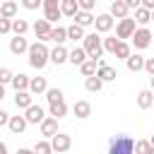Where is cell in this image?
Masks as SVG:
<instances>
[{
    "label": "cell",
    "instance_id": "obj_48",
    "mask_svg": "<svg viewBox=\"0 0 154 154\" xmlns=\"http://www.w3.org/2000/svg\"><path fill=\"white\" fill-rule=\"evenodd\" d=\"M149 87H152V89H154V75H152V77H149Z\"/></svg>",
    "mask_w": 154,
    "mask_h": 154
},
{
    "label": "cell",
    "instance_id": "obj_40",
    "mask_svg": "<svg viewBox=\"0 0 154 154\" xmlns=\"http://www.w3.org/2000/svg\"><path fill=\"white\" fill-rule=\"evenodd\" d=\"M10 31H12V19H10V17H0V34L7 36Z\"/></svg>",
    "mask_w": 154,
    "mask_h": 154
},
{
    "label": "cell",
    "instance_id": "obj_5",
    "mask_svg": "<svg viewBox=\"0 0 154 154\" xmlns=\"http://www.w3.org/2000/svg\"><path fill=\"white\" fill-rule=\"evenodd\" d=\"M132 46H135L137 51L149 48V46H152V31H149L147 26H137L135 34H132Z\"/></svg>",
    "mask_w": 154,
    "mask_h": 154
},
{
    "label": "cell",
    "instance_id": "obj_13",
    "mask_svg": "<svg viewBox=\"0 0 154 154\" xmlns=\"http://www.w3.org/2000/svg\"><path fill=\"white\" fill-rule=\"evenodd\" d=\"M24 116H26V120H29V125H41V120L46 118V111L41 108V106H36V103H31L26 111H24Z\"/></svg>",
    "mask_w": 154,
    "mask_h": 154
},
{
    "label": "cell",
    "instance_id": "obj_25",
    "mask_svg": "<svg viewBox=\"0 0 154 154\" xmlns=\"http://www.w3.org/2000/svg\"><path fill=\"white\" fill-rule=\"evenodd\" d=\"M70 36H67V29L65 26H53V31H51V36H48V41H53V43H65Z\"/></svg>",
    "mask_w": 154,
    "mask_h": 154
},
{
    "label": "cell",
    "instance_id": "obj_18",
    "mask_svg": "<svg viewBox=\"0 0 154 154\" xmlns=\"http://www.w3.org/2000/svg\"><path fill=\"white\" fill-rule=\"evenodd\" d=\"M72 113H75L79 120H87V118L91 116V103H89V101H75Z\"/></svg>",
    "mask_w": 154,
    "mask_h": 154
},
{
    "label": "cell",
    "instance_id": "obj_10",
    "mask_svg": "<svg viewBox=\"0 0 154 154\" xmlns=\"http://www.w3.org/2000/svg\"><path fill=\"white\" fill-rule=\"evenodd\" d=\"M10 53H14V55L29 53V43L24 38V34H14V38H10Z\"/></svg>",
    "mask_w": 154,
    "mask_h": 154
},
{
    "label": "cell",
    "instance_id": "obj_2",
    "mask_svg": "<svg viewBox=\"0 0 154 154\" xmlns=\"http://www.w3.org/2000/svg\"><path fill=\"white\" fill-rule=\"evenodd\" d=\"M82 46L87 48V53H89V58H94V60H99L101 55H103V38L99 36V31H91V34H87L84 38H82Z\"/></svg>",
    "mask_w": 154,
    "mask_h": 154
},
{
    "label": "cell",
    "instance_id": "obj_33",
    "mask_svg": "<svg viewBox=\"0 0 154 154\" xmlns=\"http://www.w3.org/2000/svg\"><path fill=\"white\" fill-rule=\"evenodd\" d=\"M96 70H99V65H96V60H94V58H87V60L79 65V72H82L84 77H89V75H96Z\"/></svg>",
    "mask_w": 154,
    "mask_h": 154
},
{
    "label": "cell",
    "instance_id": "obj_51",
    "mask_svg": "<svg viewBox=\"0 0 154 154\" xmlns=\"http://www.w3.org/2000/svg\"><path fill=\"white\" fill-rule=\"evenodd\" d=\"M152 108H154V106H152Z\"/></svg>",
    "mask_w": 154,
    "mask_h": 154
},
{
    "label": "cell",
    "instance_id": "obj_46",
    "mask_svg": "<svg viewBox=\"0 0 154 154\" xmlns=\"http://www.w3.org/2000/svg\"><path fill=\"white\" fill-rule=\"evenodd\" d=\"M63 0H43V7H51V5H60Z\"/></svg>",
    "mask_w": 154,
    "mask_h": 154
},
{
    "label": "cell",
    "instance_id": "obj_3",
    "mask_svg": "<svg viewBox=\"0 0 154 154\" xmlns=\"http://www.w3.org/2000/svg\"><path fill=\"white\" fill-rule=\"evenodd\" d=\"M108 152L111 154H130V152H135V142L128 135H116L108 142Z\"/></svg>",
    "mask_w": 154,
    "mask_h": 154
},
{
    "label": "cell",
    "instance_id": "obj_49",
    "mask_svg": "<svg viewBox=\"0 0 154 154\" xmlns=\"http://www.w3.org/2000/svg\"><path fill=\"white\" fill-rule=\"evenodd\" d=\"M149 140H152V144H154V135H152V137H149Z\"/></svg>",
    "mask_w": 154,
    "mask_h": 154
},
{
    "label": "cell",
    "instance_id": "obj_7",
    "mask_svg": "<svg viewBox=\"0 0 154 154\" xmlns=\"http://www.w3.org/2000/svg\"><path fill=\"white\" fill-rule=\"evenodd\" d=\"M113 22H116V17H113L111 12H103V14H96L94 26H96V31H99V34H108V31L113 29Z\"/></svg>",
    "mask_w": 154,
    "mask_h": 154
},
{
    "label": "cell",
    "instance_id": "obj_31",
    "mask_svg": "<svg viewBox=\"0 0 154 154\" xmlns=\"http://www.w3.org/2000/svg\"><path fill=\"white\" fill-rule=\"evenodd\" d=\"M17 14V2L14 0H2V7H0V17H14Z\"/></svg>",
    "mask_w": 154,
    "mask_h": 154
},
{
    "label": "cell",
    "instance_id": "obj_22",
    "mask_svg": "<svg viewBox=\"0 0 154 154\" xmlns=\"http://www.w3.org/2000/svg\"><path fill=\"white\" fill-rule=\"evenodd\" d=\"M135 19H137V24H140V26H147V24L152 22V10H149V7H144V5H140V7L135 10Z\"/></svg>",
    "mask_w": 154,
    "mask_h": 154
},
{
    "label": "cell",
    "instance_id": "obj_15",
    "mask_svg": "<svg viewBox=\"0 0 154 154\" xmlns=\"http://www.w3.org/2000/svg\"><path fill=\"white\" fill-rule=\"evenodd\" d=\"M137 106H140L142 111H147V108L154 106V89H152V87H149V89H142V91L137 94Z\"/></svg>",
    "mask_w": 154,
    "mask_h": 154
},
{
    "label": "cell",
    "instance_id": "obj_32",
    "mask_svg": "<svg viewBox=\"0 0 154 154\" xmlns=\"http://www.w3.org/2000/svg\"><path fill=\"white\" fill-rule=\"evenodd\" d=\"M130 53H132V46H130L128 41H123V38H120V43H118V48H116V53H113V55H116V58H120V60H128V58H130Z\"/></svg>",
    "mask_w": 154,
    "mask_h": 154
},
{
    "label": "cell",
    "instance_id": "obj_27",
    "mask_svg": "<svg viewBox=\"0 0 154 154\" xmlns=\"http://www.w3.org/2000/svg\"><path fill=\"white\" fill-rule=\"evenodd\" d=\"M29 89H31V94H46V91H48V82H46V77H31Z\"/></svg>",
    "mask_w": 154,
    "mask_h": 154
},
{
    "label": "cell",
    "instance_id": "obj_36",
    "mask_svg": "<svg viewBox=\"0 0 154 154\" xmlns=\"http://www.w3.org/2000/svg\"><path fill=\"white\" fill-rule=\"evenodd\" d=\"M12 31L14 34H26L29 31V22L26 19H12Z\"/></svg>",
    "mask_w": 154,
    "mask_h": 154
},
{
    "label": "cell",
    "instance_id": "obj_28",
    "mask_svg": "<svg viewBox=\"0 0 154 154\" xmlns=\"http://www.w3.org/2000/svg\"><path fill=\"white\" fill-rule=\"evenodd\" d=\"M84 29L87 26H82V24H77V22H72L70 26H67V36L72 38V41H82L87 34H84Z\"/></svg>",
    "mask_w": 154,
    "mask_h": 154
},
{
    "label": "cell",
    "instance_id": "obj_8",
    "mask_svg": "<svg viewBox=\"0 0 154 154\" xmlns=\"http://www.w3.org/2000/svg\"><path fill=\"white\" fill-rule=\"evenodd\" d=\"M31 29H34L36 38H41V41H48V36H51V31H53V22H48V19L43 17V19H36Z\"/></svg>",
    "mask_w": 154,
    "mask_h": 154
},
{
    "label": "cell",
    "instance_id": "obj_12",
    "mask_svg": "<svg viewBox=\"0 0 154 154\" xmlns=\"http://www.w3.org/2000/svg\"><path fill=\"white\" fill-rule=\"evenodd\" d=\"M31 103H34V94H31V89H22V91H14V106H17V108L26 111Z\"/></svg>",
    "mask_w": 154,
    "mask_h": 154
},
{
    "label": "cell",
    "instance_id": "obj_20",
    "mask_svg": "<svg viewBox=\"0 0 154 154\" xmlns=\"http://www.w3.org/2000/svg\"><path fill=\"white\" fill-rule=\"evenodd\" d=\"M84 89L91 91V94H96V91L103 89V79L99 75H89V77H84Z\"/></svg>",
    "mask_w": 154,
    "mask_h": 154
},
{
    "label": "cell",
    "instance_id": "obj_9",
    "mask_svg": "<svg viewBox=\"0 0 154 154\" xmlns=\"http://www.w3.org/2000/svg\"><path fill=\"white\" fill-rule=\"evenodd\" d=\"M58 120H60V118H55V116H46V118L41 120V125H38V128H41V135L51 140V137L58 132Z\"/></svg>",
    "mask_w": 154,
    "mask_h": 154
},
{
    "label": "cell",
    "instance_id": "obj_29",
    "mask_svg": "<svg viewBox=\"0 0 154 154\" xmlns=\"http://www.w3.org/2000/svg\"><path fill=\"white\" fill-rule=\"evenodd\" d=\"M29 84H31V77H26L24 72H19V75H14V79H12V89H14V91H22V89H29Z\"/></svg>",
    "mask_w": 154,
    "mask_h": 154
},
{
    "label": "cell",
    "instance_id": "obj_4",
    "mask_svg": "<svg viewBox=\"0 0 154 154\" xmlns=\"http://www.w3.org/2000/svg\"><path fill=\"white\" fill-rule=\"evenodd\" d=\"M135 29H137V19L135 17H123V19H118V24H116V36L118 38H132V34H135Z\"/></svg>",
    "mask_w": 154,
    "mask_h": 154
},
{
    "label": "cell",
    "instance_id": "obj_35",
    "mask_svg": "<svg viewBox=\"0 0 154 154\" xmlns=\"http://www.w3.org/2000/svg\"><path fill=\"white\" fill-rule=\"evenodd\" d=\"M34 152H36V154H51V152H53V144H51L48 137H46V140H41V142L34 144Z\"/></svg>",
    "mask_w": 154,
    "mask_h": 154
},
{
    "label": "cell",
    "instance_id": "obj_37",
    "mask_svg": "<svg viewBox=\"0 0 154 154\" xmlns=\"http://www.w3.org/2000/svg\"><path fill=\"white\" fill-rule=\"evenodd\" d=\"M118 43H120L118 36H106V38H103V48H106V53H116Z\"/></svg>",
    "mask_w": 154,
    "mask_h": 154
},
{
    "label": "cell",
    "instance_id": "obj_43",
    "mask_svg": "<svg viewBox=\"0 0 154 154\" xmlns=\"http://www.w3.org/2000/svg\"><path fill=\"white\" fill-rule=\"evenodd\" d=\"M79 2V10H94V5H96V0H77Z\"/></svg>",
    "mask_w": 154,
    "mask_h": 154
},
{
    "label": "cell",
    "instance_id": "obj_11",
    "mask_svg": "<svg viewBox=\"0 0 154 154\" xmlns=\"http://www.w3.org/2000/svg\"><path fill=\"white\" fill-rule=\"evenodd\" d=\"M51 63H53V65H63V63H70V51H67L63 43H55V48L51 51Z\"/></svg>",
    "mask_w": 154,
    "mask_h": 154
},
{
    "label": "cell",
    "instance_id": "obj_19",
    "mask_svg": "<svg viewBox=\"0 0 154 154\" xmlns=\"http://www.w3.org/2000/svg\"><path fill=\"white\" fill-rule=\"evenodd\" d=\"M87 58H89V53H87V48H84V46H75V48L70 51V63H72V65H77V67H79Z\"/></svg>",
    "mask_w": 154,
    "mask_h": 154
},
{
    "label": "cell",
    "instance_id": "obj_45",
    "mask_svg": "<svg viewBox=\"0 0 154 154\" xmlns=\"http://www.w3.org/2000/svg\"><path fill=\"white\" fill-rule=\"evenodd\" d=\"M128 5H130V10H137L140 5H142V0H125Z\"/></svg>",
    "mask_w": 154,
    "mask_h": 154
},
{
    "label": "cell",
    "instance_id": "obj_44",
    "mask_svg": "<svg viewBox=\"0 0 154 154\" xmlns=\"http://www.w3.org/2000/svg\"><path fill=\"white\" fill-rule=\"evenodd\" d=\"M10 118H12V116H10L7 111H0V125H7V123H10Z\"/></svg>",
    "mask_w": 154,
    "mask_h": 154
},
{
    "label": "cell",
    "instance_id": "obj_23",
    "mask_svg": "<svg viewBox=\"0 0 154 154\" xmlns=\"http://www.w3.org/2000/svg\"><path fill=\"white\" fill-rule=\"evenodd\" d=\"M43 17L55 24V22H60V17H65V14H63L60 5H51V7H43Z\"/></svg>",
    "mask_w": 154,
    "mask_h": 154
},
{
    "label": "cell",
    "instance_id": "obj_14",
    "mask_svg": "<svg viewBox=\"0 0 154 154\" xmlns=\"http://www.w3.org/2000/svg\"><path fill=\"white\" fill-rule=\"evenodd\" d=\"M26 125H29L26 116H12L10 123H7V130H10L12 135H22V132L26 130Z\"/></svg>",
    "mask_w": 154,
    "mask_h": 154
},
{
    "label": "cell",
    "instance_id": "obj_41",
    "mask_svg": "<svg viewBox=\"0 0 154 154\" xmlns=\"http://www.w3.org/2000/svg\"><path fill=\"white\" fill-rule=\"evenodd\" d=\"M22 5L26 10H38V7H43V0H22Z\"/></svg>",
    "mask_w": 154,
    "mask_h": 154
},
{
    "label": "cell",
    "instance_id": "obj_39",
    "mask_svg": "<svg viewBox=\"0 0 154 154\" xmlns=\"http://www.w3.org/2000/svg\"><path fill=\"white\" fill-rule=\"evenodd\" d=\"M12 79H14V72H12L10 67H2V70H0V82H2V84H12Z\"/></svg>",
    "mask_w": 154,
    "mask_h": 154
},
{
    "label": "cell",
    "instance_id": "obj_30",
    "mask_svg": "<svg viewBox=\"0 0 154 154\" xmlns=\"http://www.w3.org/2000/svg\"><path fill=\"white\" fill-rule=\"evenodd\" d=\"M60 10H63L65 17H75V14L79 12V2H77V0H63V2H60Z\"/></svg>",
    "mask_w": 154,
    "mask_h": 154
},
{
    "label": "cell",
    "instance_id": "obj_42",
    "mask_svg": "<svg viewBox=\"0 0 154 154\" xmlns=\"http://www.w3.org/2000/svg\"><path fill=\"white\" fill-rule=\"evenodd\" d=\"M144 72H147L149 77L154 75V58H147V60H144Z\"/></svg>",
    "mask_w": 154,
    "mask_h": 154
},
{
    "label": "cell",
    "instance_id": "obj_50",
    "mask_svg": "<svg viewBox=\"0 0 154 154\" xmlns=\"http://www.w3.org/2000/svg\"><path fill=\"white\" fill-rule=\"evenodd\" d=\"M152 22H154V10H152Z\"/></svg>",
    "mask_w": 154,
    "mask_h": 154
},
{
    "label": "cell",
    "instance_id": "obj_17",
    "mask_svg": "<svg viewBox=\"0 0 154 154\" xmlns=\"http://www.w3.org/2000/svg\"><path fill=\"white\" fill-rule=\"evenodd\" d=\"M144 60H147V58H142L140 53H130V58L125 60V65H128L130 72H142V70H144Z\"/></svg>",
    "mask_w": 154,
    "mask_h": 154
},
{
    "label": "cell",
    "instance_id": "obj_47",
    "mask_svg": "<svg viewBox=\"0 0 154 154\" xmlns=\"http://www.w3.org/2000/svg\"><path fill=\"white\" fill-rule=\"evenodd\" d=\"M142 5H144V7H149V10H154V0H142Z\"/></svg>",
    "mask_w": 154,
    "mask_h": 154
},
{
    "label": "cell",
    "instance_id": "obj_1",
    "mask_svg": "<svg viewBox=\"0 0 154 154\" xmlns=\"http://www.w3.org/2000/svg\"><path fill=\"white\" fill-rule=\"evenodd\" d=\"M48 63H51V51H48L46 43L38 38L36 43L29 46V65H31L34 70H43Z\"/></svg>",
    "mask_w": 154,
    "mask_h": 154
},
{
    "label": "cell",
    "instance_id": "obj_34",
    "mask_svg": "<svg viewBox=\"0 0 154 154\" xmlns=\"http://www.w3.org/2000/svg\"><path fill=\"white\" fill-rule=\"evenodd\" d=\"M135 152H137V154H154L152 140H140V142H135Z\"/></svg>",
    "mask_w": 154,
    "mask_h": 154
},
{
    "label": "cell",
    "instance_id": "obj_6",
    "mask_svg": "<svg viewBox=\"0 0 154 154\" xmlns=\"http://www.w3.org/2000/svg\"><path fill=\"white\" fill-rule=\"evenodd\" d=\"M51 144H53V152L63 154V152H67V149L72 147V137L65 135V132H55V135L51 137Z\"/></svg>",
    "mask_w": 154,
    "mask_h": 154
},
{
    "label": "cell",
    "instance_id": "obj_26",
    "mask_svg": "<svg viewBox=\"0 0 154 154\" xmlns=\"http://www.w3.org/2000/svg\"><path fill=\"white\" fill-rule=\"evenodd\" d=\"M96 75H99V77H101L103 82H116V77H118V72H116V70H113L111 65H106V63H103V65H99Z\"/></svg>",
    "mask_w": 154,
    "mask_h": 154
},
{
    "label": "cell",
    "instance_id": "obj_21",
    "mask_svg": "<svg viewBox=\"0 0 154 154\" xmlns=\"http://www.w3.org/2000/svg\"><path fill=\"white\" fill-rule=\"evenodd\" d=\"M48 113H51V116H55V118H65V116H67V103H65V99L48 103Z\"/></svg>",
    "mask_w": 154,
    "mask_h": 154
},
{
    "label": "cell",
    "instance_id": "obj_16",
    "mask_svg": "<svg viewBox=\"0 0 154 154\" xmlns=\"http://www.w3.org/2000/svg\"><path fill=\"white\" fill-rule=\"evenodd\" d=\"M108 12H111L116 19H123V17H128V12H130V5H128L125 0H113Z\"/></svg>",
    "mask_w": 154,
    "mask_h": 154
},
{
    "label": "cell",
    "instance_id": "obj_24",
    "mask_svg": "<svg viewBox=\"0 0 154 154\" xmlns=\"http://www.w3.org/2000/svg\"><path fill=\"white\" fill-rule=\"evenodd\" d=\"M72 19H75V22H77V24H82V26H91V24H94V19H96V17H94V14H91V10H79V12H77V14H75V17H72Z\"/></svg>",
    "mask_w": 154,
    "mask_h": 154
},
{
    "label": "cell",
    "instance_id": "obj_38",
    "mask_svg": "<svg viewBox=\"0 0 154 154\" xmlns=\"http://www.w3.org/2000/svg\"><path fill=\"white\" fill-rule=\"evenodd\" d=\"M46 99H48V103H53V101H60V99H65L63 96V89H58V87H48V91H46Z\"/></svg>",
    "mask_w": 154,
    "mask_h": 154
}]
</instances>
